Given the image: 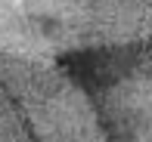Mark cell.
Returning <instances> with one entry per match:
<instances>
[{
	"label": "cell",
	"instance_id": "6da1fadb",
	"mask_svg": "<svg viewBox=\"0 0 152 142\" xmlns=\"http://www.w3.org/2000/svg\"><path fill=\"white\" fill-rule=\"evenodd\" d=\"M25 0H0V142H81L65 74Z\"/></svg>",
	"mask_w": 152,
	"mask_h": 142
}]
</instances>
